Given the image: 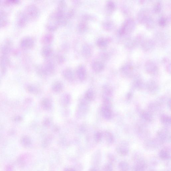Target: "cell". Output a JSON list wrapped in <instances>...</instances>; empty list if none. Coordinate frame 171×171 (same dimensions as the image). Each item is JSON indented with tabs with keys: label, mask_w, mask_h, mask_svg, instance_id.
I'll list each match as a JSON object with an SVG mask.
<instances>
[{
	"label": "cell",
	"mask_w": 171,
	"mask_h": 171,
	"mask_svg": "<svg viewBox=\"0 0 171 171\" xmlns=\"http://www.w3.org/2000/svg\"><path fill=\"white\" fill-rule=\"evenodd\" d=\"M135 164L133 171H145L147 167V164L142 155L136 153L133 156Z\"/></svg>",
	"instance_id": "1"
},
{
	"label": "cell",
	"mask_w": 171,
	"mask_h": 171,
	"mask_svg": "<svg viewBox=\"0 0 171 171\" xmlns=\"http://www.w3.org/2000/svg\"><path fill=\"white\" fill-rule=\"evenodd\" d=\"M116 151L119 155L124 156L127 155L130 152V146L126 142H121L117 146Z\"/></svg>",
	"instance_id": "2"
},
{
	"label": "cell",
	"mask_w": 171,
	"mask_h": 171,
	"mask_svg": "<svg viewBox=\"0 0 171 171\" xmlns=\"http://www.w3.org/2000/svg\"><path fill=\"white\" fill-rule=\"evenodd\" d=\"M34 44V42L33 39L30 37H26L22 39L21 42V46L23 49H29L32 48Z\"/></svg>",
	"instance_id": "3"
},
{
	"label": "cell",
	"mask_w": 171,
	"mask_h": 171,
	"mask_svg": "<svg viewBox=\"0 0 171 171\" xmlns=\"http://www.w3.org/2000/svg\"><path fill=\"white\" fill-rule=\"evenodd\" d=\"M170 157V151L167 148L163 149L160 151L159 157L161 159L163 160H169Z\"/></svg>",
	"instance_id": "4"
},
{
	"label": "cell",
	"mask_w": 171,
	"mask_h": 171,
	"mask_svg": "<svg viewBox=\"0 0 171 171\" xmlns=\"http://www.w3.org/2000/svg\"><path fill=\"white\" fill-rule=\"evenodd\" d=\"M29 15L31 18H35L38 16V10L36 7L34 6H31L28 9Z\"/></svg>",
	"instance_id": "5"
},
{
	"label": "cell",
	"mask_w": 171,
	"mask_h": 171,
	"mask_svg": "<svg viewBox=\"0 0 171 171\" xmlns=\"http://www.w3.org/2000/svg\"><path fill=\"white\" fill-rule=\"evenodd\" d=\"M145 67L147 71L150 73H155L157 70V67L155 64L152 61L147 62V64H146Z\"/></svg>",
	"instance_id": "6"
},
{
	"label": "cell",
	"mask_w": 171,
	"mask_h": 171,
	"mask_svg": "<svg viewBox=\"0 0 171 171\" xmlns=\"http://www.w3.org/2000/svg\"><path fill=\"white\" fill-rule=\"evenodd\" d=\"M118 167L120 171H128L129 170V165L124 161H121L119 163Z\"/></svg>",
	"instance_id": "7"
},
{
	"label": "cell",
	"mask_w": 171,
	"mask_h": 171,
	"mask_svg": "<svg viewBox=\"0 0 171 171\" xmlns=\"http://www.w3.org/2000/svg\"><path fill=\"white\" fill-rule=\"evenodd\" d=\"M108 40L105 38H101L99 39L97 41V44L98 46L100 48H104L107 46Z\"/></svg>",
	"instance_id": "8"
},
{
	"label": "cell",
	"mask_w": 171,
	"mask_h": 171,
	"mask_svg": "<svg viewBox=\"0 0 171 171\" xmlns=\"http://www.w3.org/2000/svg\"><path fill=\"white\" fill-rule=\"evenodd\" d=\"M93 67L97 71L102 70L104 67L103 64L99 61H96L94 63L93 65Z\"/></svg>",
	"instance_id": "9"
},
{
	"label": "cell",
	"mask_w": 171,
	"mask_h": 171,
	"mask_svg": "<svg viewBox=\"0 0 171 171\" xmlns=\"http://www.w3.org/2000/svg\"><path fill=\"white\" fill-rule=\"evenodd\" d=\"M105 138L106 142L108 145H112L114 142L113 136L109 132H107L106 133Z\"/></svg>",
	"instance_id": "10"
},
{
	"label": "cell",
	"mask_w": 171,
	"mask_h": 171,
	"mask_svg": "<svg viewBox=\"0 0 171 171\" xmlns=\"http://www.w3.org/2000/svg\"><path fill=\"white\" fill-rule=\"evenodd\" d=\"M52 53V49L48 47H44L42 51V54H43V55L46 57L50 56Z\"/></svg>",
	"instance_id": "11"
},
{
	"label": "cell",
	"mask_w": 171,
	"mask_h": 171,
	"mask_svg": "<svg viewBox=\"0 0 171 171\" xmlns=\"http://www.w3.org/2000/svg\"><path fill=\"white\" fill-rule=\"evenodd\" d=\"M104 115L106 118L109 119L112 116L111 111L110 110L109 107H106L104 109Z\"/></svg>",
	"instance_id": "12"
},
{
	"label": "cell",
	"mask_w": 171,
	"mask_h": 171,
	"mask_svg": "<svg viewBox=\"0 0 171 171\" xmlns=\"http://www.w3.org/2000/svg\"><path fill=\"white\" fill-rule=\"evenodd\" d=\"M53 37L51 34H47L43 38V42L44 44L50 43L53 40Z\"/></svg>",
	"instance_id": "13"
},
{
	"label": "cell",
	"mask_w": 171,
	"mask_h": 171,
	"mask_svg": "<svg viewBox=\"0 0 171 171\" xmlns=\"http://www.w3.org/2000/svg\"><path fill=\"white\" fill-rule=\"evenodd\" d=\"M132 70V67L129 65H126L123 67L122 69L123 73H124L126 74H127V75L131 73Z\"/></svg>",
	"instance_id": "14"
},
{
	"label": "cell",
	"mask_w": 171,
	"mask_h": 171,
	"mask_svg": "<svg viewBox=\"0 0 171 171\" xmlns=\"http://www.w3.org/2000/svg\"><path fill=\"white\" fill-rule=\"evenodd\" d=\"M106 6L107 8L109 11H112L114 9L115 5V4L113 1H109L107 3Z\"/></svg>",
	"instance_id": "15"
},
{
	"label": "cell",
	"mask_w": 171,
	"mask_h": 171,
	"mask_svg": "<svg viewBox=\"0 0 171 171\" xmlns=\"http://www.w3.org/2000/svg\"><path fill=\"white\" fill-rule=\"evenodd\" d=\"M103 171H113L112 164L109 163L106 165L103 168Z\"/></svg>",
	"instance_id": "16"
},
{
	"label": "cell",
	"mask_w": 171,
	"mask_h": 171,
	"mask_svg": "<svg viewBox=\"0 0 171 171\" xmlns=\"http://www.w3.org/2000/svg\"><path fill=\"white\" fill-rule=\"evenodd\" d=\"M108 158L109 163L111 164H112L114 162L115 160V158L114 156L111 154H109L108 155Z\"/></svg>",
	"instance_id": "17"
},
{
	"label": "cell",
	"mask_w": 171,
	"mask_h": 171,
	"mask_svg": "<svg viewBox=\"0 0 171 171\" xmlns=\"http://www.w3.org/2000/svg\"><path fill=\"white\" fill-rule=\"evenodd\" d=\"M87 25L86 24L84 23H81L79 24V31L81 32L85 31L87 29Z\"/></svg>",
	"instance_id": "18"
},
{
	"label": "cell",
	"mask_w": 171,
	"mask_h": 171,
	"mask_svg": "<svg viewBox=\"0 0 171 171\" xmlns=\"http://www.w3.org/2000/svg\"><path fill=\"white\" fill-rule=\"evenodd\" d=\"M161 5L160 4V2H158L157 4H156L154 7V10L155 12H157V13H158L161 10Z\"/></svg>",
	"instance_id": "19"
},
{
	"label": "cell",
	"mask_w": 171,
	"mask_h": 171,
	"mask_svg": "<svg viewBox=\"0 0 171 171\" xmlns=\"http://www.w3.org/2000/svg\"><path fill=\"white\" fill-rule=\"evenodd\" d=\"M159 24L161 26H165L166 24V20L164 18H161L159 21Z\"/></svg>",
	"instance_id": "20"
},
{
	"label": "cell",
	"mask_w": 171,
	"mask_h": 171,
	"mask_svg": "<svg viewBox=\"0 0 171 171\" xmlns=\"http://www.w3.org/2000/svg\"><path fill=\"white\" fill-rule=\"evenodd\" d=\"M162 120L163 122L165 123L170 122V118L167 116H163L162 118Z\"/></svg>",
	"instance_id": "21"
},
{
	"label": "cell",
	"mask_w": 171,
	"mask_h": 171,
	"mask_svg": "<svg viewBox=\"0 0 171 171\" xmlns=\"http://www.w3.org/2000/svg\"><path fill=\"white\" fill-rule=\"evenodd\" d=\"M84 54H85V55H89V54H90V49L87 46L85 47L84 48Z\"/></svg>",
	"instance_id": "22"
},
{
	"label": "cell",
	"mask_w": 171,
	"mask_h": 171,
	"mask_svg": "<svg viewBox=\"0 0 171 171\" xmlns=\"http://www.w3.org/2000/svg\"><path fill=\"white\" fill-rule=\"evenodd\" d=\"M144 118L146 119L149 120L150 119V116L149 114L147 113H145L143 114Z\"/></svg>",
	"instance_id": "23"
},
{
	"label": "cell",
	"mask_w": 171,
	"mask_h": 171,
	"mask_svg": "<svg viewBox=\"0 0 171 171\" xmlns=\"http://www.w3.org/2000/svg\"><path fill=\"white\" fill-rule=\"evenodd\" d=\"M22 119V117L19 116H16V117L14 119L15 121H18V122H19V121H21Z\"/></svg>",
	"instance_id": "24"
},
{
	"label": "cell",
	"mask_w": 171,
	"mask_h": 171,
	"mask_svg": "<svg viewBox=\"0 0 171 171\" xmlns=\"http://www.w3.org/2000/svg\"><path fill=\"white\" fill-rule=\"evenodd\" d=\"M64 171H75L72 168H66V169L64 170Z\"/></svg>",
	"instance_id": "25"
},
{
	"label": "cell",
	"mask_w": 171,
	"mask_h": 171,
	"mask_svg": "<svg viewBox=\"0 0 171 171\" xmlns=\"http://www.w3.org/2000/svg\"><path fill=\"white\" fill-rule=\"evenodd\" d=\"M89 171H97V170L94 169V168H91V169L89 170Z\"/></svg>",
	"instance_id": "26"
},
{
	"label": "cell",
	"mask_w": 171,
	"mask_h": 171,
	"mask_svg": "<svg viewBox=\"0 0 171 171\" xmlns=\"http://www.w3.org/2000/svg\"><path fill=\"white\" fill-rule=\"evenodd\" d=\"M1 19V16H0V25H1L2 24V21Z\"/></svg>",
	"instance_id": "27"
},
{
	"label": "cell",
	"mask_w": 171,
	"mask_h": 171,
	"mask_svg": "<svg viewBox=\"0 0 171 171\" xmlns=\"http://www.w3.org/2000/svg\"><path fill=\"white\" fill-rule=\"evenodd\" d=\"M150 171H156L154 170H152Z\"/></svg>",
	"instance_id": "28"
},
{
	"label": "cell",
	"mask_w": 171,
	"mask_h": 171,
	"mask_svg": "<svg viewBox=\"0 0 171 171\" xmlns=\"http://www.w3.org/2000/svg\"><path fill=\"white\" fill-rule=\"evenodd\" d=\"M168 171V170H165V171Z\"/></svg>",
	"instance_id": "29"
}]
</instances>
